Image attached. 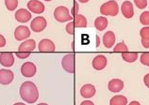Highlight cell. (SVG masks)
<instances>
[{"mask_svg":"<svg viewBox=\"0 0 149 105\" xmlns=\"http://www.w3.org/2000/svg\"><path fill=\"white\" fill-rule=\"evenodd\" d=\"M95 93H96L95 86L91 84H86L80 88V95L82 96V98L91 99L95 95Z\"/></svg>","mask_w":149,"mask_h":105,"instance_id":"13","label":"cell"},{"mask_svg":"<svg viewBox=\"0 0 149 105\" xmlns=\"http://www.w3.org/2000/svg\"><path fill=\"white\" fill-rule=\"evenodd\" d=\"M79 3H82V4H85V3H88L90 0H77Z\"/></svg>","mask_w":149,"mask_h":105,"instance_id":"37","label":"cell"},{"mask_svg":"<svg viewBox=\"0 0 149 105\" xmlns=\"http://www.w3.org/2000/svg\"><path fill=\"white\" fill-rule=\"evenodd\" d=\"M80 105H95V103H93L92 100H84V102H82L80 103Z\"/></svg>","mask_w":149,"mask_h":105,"instance_id":"34","label":"cell"},{"mask_svg":"<svg viewBox=\"0 0 149 105\" xmlns=\"http://www.w3.org/2000/svg\"><path fill=\"white\" fill-rule=\"evenodd\" d=\"M74 22H70L69 24L66 25L65 27V30H66V32H67L68 34L70 35H73L74 34Z\"/></svg>","mask_w":149,"mask_h":105,"instance_id":"29","label":"cell"},{"mask_svg":"<svg viewBox=\"0 0 149 105\" xmlns=\"http://www.w3.org/2000/svg\"><path fill=\"white\" fill-rule=\"evenodd\" d=\"M61 66L63 69L68 73H73L74 71V56L72 54H65L62 57Z\"/></svg>","mask_w":149,"mask_h":105,"instance_id":"8","label":"cell"},{"mask_svg":"<svg viewBox=\"0 0 149 105\" xmlns=\"http://www.w3.org/2000/svg\"><path fill=\"white\" fill-rule=\"evenodd\" d=\"M143 83H144V84H146V86H147L149 88V73H147L146 75H144Z\"/></svg>","mask_w":149,"mask_h":105,"instance_id":"33","label":"cell"},{"mask_svg":"<svg viewBox=\"0 0 149 105\" xmlns=\"http://www.w3.org/2000/svg\"><path fill=\"white\" fill-rule=\"evenodd\" d=\"M121 11L125 18L131 19L134 16V8L130 1H125L121 6Z\"/></svg>","mask_w":149,"mask_h":105,"instance_id":"14","label":"cell"},{"mask_svg":"<svg viewBox=\"0 0 149 105\" xmlns=\"http://www.w3.org/2000/svg\"><path fill=\"white\" fill-rule=\"evenodd\" d=\"M20 97L24 102L27 103H35L39 99V90L33 82H24L19 89Z\"/></svg>","mask_w":149,"mask_h":105,"instance_id":"1","label":"cell"},{"mask_svg":"<svg viewBox=\"0 0 149 105\" xmlns=\"http://www.w3.org/2000/svg\"><path fill=\"white\" fill-rule=\"evenodd\" d=\"M77 11H78V4H77V2H74V3L73 10H72V14L76 16L77 14H78V13H77Z\"/></svg>","mask_w":149,"mask_h":105,"instance_id":"31","label":"cell"},{"mask_svg":"<svg viewBox=\"0 0 149 105\" xmlns=\"http://www.w3.org/2000/svg\"><path fill=\"white\" fill-rule=\"evenodd\" d=\"M26 7L30 12L35 14H42L45 10L44 3L39 1V0H29L26 4Z\"/></svg>","mask_w":149,"mask_h":105,"instance_id":"6","label":"cell"},{"mask_svg":"<svg viewBox=\"0 0 149 105\" xmlns=\"http://www.w3.org/2000/svg\"><path fill=\"white\" fill-rule=\"evenodd\" d=\"M36 72H37V67L32 62H25V63L21 66L22 75L24 77H26V78L33 77L36 74Z\"/></svg>","mask_w":149,"mask_h":105,"instance_id":"7","label":"cell"},{"mask_svg":"<svg viewBox=\"0 0 149 105\" xmlns=\"http://www.w3.org/2000/svg\"><path fill=\"white\" fill-rule=\"evenodd\" d=\"M38 50L40 52H54L56 50L54 42L49 38H44L38 44Z\"/></svg>","mask_w":149,"mask_h":105,"instance_id":"11","label":"cell"},{"mask_svg":"<svg viewBox=\"0 0 149 105\" xmlns=\"http://www.w3.org/2000/svg\"><path fill=\"white\" fill-rule=\"evenodd\" d=\"M108 63V60H107V57L103 54H98L96 56L95 58L93 59L92 62V65H93V68L95 69V71H102L106 68Z\"/></svg>","mask_w":149,"mask_h":105,"instance_id":"10","label":"cell"},{"mask_svg":"<svg viewBox=\"0 0 149 105\" xmlns=\"http://www.w3.org/2000/svg\"><path fill=\"white\" fill-rule=\"evenodd\" d=\"M124 86H125L124 82L120 79H117V78L111 80L108 84L109 90L111 92H113V93H118L120 91H122Z\"/></svg>","mask_w":149,"mask_h":105,"instance_id":"15","label":"cell"},{"mask_svg":"<svg viewBox=\"0 0 149 105\" xmlns=\"http://www.w3.org/2000/svg\"><path fill=\"white\" fill-rule=\"evenodd\" d=\"M0 64L6 68L11 67L14 64V56L11 53L0 54Z\"/></svg>","mask_w":149,"mask_h":105,"instance_id":"16","label":"cell"},{"mask_svg":"<svg viewBox=\"0 0 149 105\" xmlns=\"http://www.w3.org/2000/svg\"><path fill=\"white\" fill-rule=\"evenodd\" d=\"M140 36L142 38V45L143 48H149V26H144L140 30Z\"/></svg>","mask_w":149,"mask_h":105,"instance_id":"19","label":"cell"},{"mask_svg":"<svg viewBox=\"0 0 149 105\" xmlns=\"http://www.w3.org/2000/svg\"><path fill=\"white\" fill-rule=\"evenodd\" d=\"M115 40H116V37L114 32L112 31H108L106 32L103 36V44L107 49H111L112 48V46L115 44Z\"/></svg>","mask_w":149,"mask_h":105,"instance_id":"18","label":"cell"},{"mask_svg":"<svg viewBox=\"0 0 149 105\" xmlns=\"http://www.w3.org/2000/svg\"><path fill=\"white\" fill-rule=\"evenodd\" d=\"M113 51H114V52L127 53V52H128V48H127V44H125L124 41H122V42H119V43H117L114 46V48H113Z\"/></svg>","mask_w":149,"mask_h":105,"instance_id":"25","label":"cell"},{"mask_svg":"<svg viewBox=\"0 0 149 105\" xmlns=\"http://www.w3.org/2000/svg\"><path fill=\"white\" fill-rule=\"evenodd\" d=\"M100 44V40H99V37L96 36V47H98Z\"/></svg>","mask_w":149,"mask_h":105,"instance_id":"36","label":"cell"},{"mask_svg":"<svg viewBox=\"0 0 149 105\" xmlns=\"http://www.w3.org/2000/svg\"><path fill=\"white\" fill-rule=\"evenodd\" d=\"M128 105H141V103L139 102H137V100H133V102H131Z\"/></svg>","mask_w":149,"mask_h":105,"instance_id":"35","label":"cell"},{"mask_svg":"<svg viewBox=\"0 0 149 105\" xmlns=\"http://www.w3.org/2000/svg\"><path fill=\"white\" fill-rule=\"evenodd\" d=\"M35 48H36V41L29 38V40H26L25 41H23L19 45L18 51L20 53H24V52L27 53V52H32Z\"/></svg>","mask_w":149,"mask_h":105,"instance_id":"17","label":"cell"},{"mask_svg":"<svg viewBox=\"0 0 149 105\" xmlns=\"http://www.w3.org/2000/svg\"><path fill=\"white\" fill-rule=\"evenodd\" d=\"M31 35L29 28L26 25H19L14 30V38L18 41L27 40Z\"/></svg>","mask_w":149,"mask_h":105,"instance_id":"5","label":"cell"},{"mask_svg":"<svg viewBox=\"0 0 149 105\" xmlns=\"http://www.w3.org/2000/svg\"><path fill=\"white\" fill-rule=\"evenodd\" d=\"M30 56V53H17L16 54V56L19 57V58H21V59H25V58L26 57H29Z\"/></svg>","mask_w":149,"mask_h":105,"instance_id":"30","label":"cell"},{"mask_svg":"<svg viewBox=\"0 0 149 105\" xmlns=\"http://www.w3.org/2000/svg\"><path fill=\"white\" fill-rule=\"evenodd\" d=\"M4 1L7 10L10 11H13L18 6V0H4Z\"/></svg>","mask_w":149,"mask_h":105,"instance_id":"24","label":"cell"},{"mask_svg":"<svg viewBox=\"0 0 149 105\" xmlns=\"http://www.w3.org/2000/svg\"><path fill=\"white\" fill-rule=\"evenodd\" d=\"M6 38H4V36L3 35H1L0 34V48H3L4 46L6 45Z\"/></svg>","mask_w":149,"mask_h":105,"instance_id":"32","label":"cell"},{"mask_svg":"<svg viewBox=\"0 0 149 105\" xmlns=\"http://www.w3.org/2000/svg\"><path fill=\"white\" fill-rule=\"evenodd\" d=\"M45 1H46V2H49V1H51V0H45Z\"/></svg>","mask_w":149,"mask_h":105,"instance_id":"40","label":"cell"},{"mask_svg":"<svg viewBox=\"0 0 149 105\" xmlns=\"http://www.w3.org/2000/svg\"><path fill=\"white\" fill-rule=\"evenodd\" d=\"M139 54L138 53H123L122 54V58L125 61L128 62V63H133L137 60Z\"/></svg>","mask_w":149,"mask_h":105,"instance_id":"23","label":"cell"},{"mask_svg":"<svg viewBox=\"0 0 149 105\" xmlns=\"http://www.w3.org/2000/svg\"><path fill=\"white\" fill-rule=\"evenodd\" d=\"M74 25L76 27H79V28H85L87 26V19L82 14H77L74 16Z\"/></svg>","mask_w":149,"mask_h":105,"instance_id":"22","label":"cell"},{"mask_svg":"<svg viewBox=\"0 0 149 105\" xmlns=\"http://www.w3.org/2000/svg\"><path fill=\"white\" fill-rule=\"evenodd\" d=\"M14 79V73L10 69H0V84L3 85L10 84Z\"/></svg>","mask_w":149,"mask_h":105,"instance_id":"9","label":"cell"},{"mask_svg":"<svg viewBox=\"0 0 149 105\" xmlns=\"http://www.w3.org/2000/svg\"><path fill=\"white\" fill-rule=\"evenodd\" d=\"M108 25H109V21L105 16H99L95 20V27L98 31L105 30L107 28Z\"/></svg>","mask_w":149,"mask_h":105,"instance_id":"20","label":"cell"},{"mask_svg":"<svg viewBox=\"0 0 149 105\" xmlns=\"http://www.w3.org/2000/svg\"><path fill=\"white\" fill-rule=\"evenodd\" d=\"M119 12V6L115 0H109L102 4L100 7V13L104 16H116Z\"/></svg>","mask_w":149,"mask_h":105,"instance_id":"2","label":"cell"},{"mask_svg":"<svg viewBox=\"0 0 149 105\" xmlns=\"http://www.w3.org/2000/svg\"><path fill=\"white\" fill-rule=\"evenodd\" d=\"M109 105H127V98L123 95H116L109 100Z\"/></svg>","mask_w":149,"mask_h":105,"instance_id":"21","label":"cell"},{"mask_svg":"<svg viewBox=\"0 0 149 105\" xmlns=\"http://www.w3.org/2000/svg\"><path fill=\"white\" fill-rule=\"evenodd\" d=\"M140 23L146 26L149 25V11H143L140 15Z\"/></svg>","mask_w":149,"mask_h":105,"instance_id":"26","label":"cell"},{"mask_svg":"<svg viewBox=\"0 0 149 105\" xmlns=\"http://www.w3.org/2000/svg\"><path fill=\"white\" fill-rule=\"evenodd\" d=\"M15 20L19 23H27L32 17L31 12L26 9H20L15 12Z\"/></svg>","mask_w":149,"mask_h":105,"instance_id":"12","label":"cell"},{"mask_svg":"<svg viewBox=\"0 0 149 105\" xmlns=\"http://www.w3.org/2000/svg\"><path fill=\"white\" fill-rule=\"evenodd\" d=\"M140 61L143 65L149 67V53L143 54L142 56H140Z\"/></svg>","mask_w":149,"mask_h":105,"instance_id":"28","label":"cell"},{"mask_svg":"<svg viewBox=\"0 0 149 105\" xmlns=\"http://www.w3.org/2000/svg\"><path fill=\"white\" fill-rule=\"evenodd\" d=\"M135 6L140 10H143L147 7V0H134Z\"/></svg>","mask_w":149,"mask_h":105,"instance_id":"27","label":"cell"},{"mask_svg":"<svg viewBox=\"0 0 149 105\" xmlns=\"http://www.w3.org/2000/svg\"><path fill=\"white\" fill-rule=\"evenodd\" d=\"M13 105H26L25 103H22V102H16V103H14Z\"/></svg>","mask_w":149,"mask_h":105,"instance_id":"38","label":"cell"},{"mask_svg":"<svg viewBox=\"0 0 149 105\" xmlns=\"http://www.w3.org/2000/svg\"><path fill=\"white\" fill-rule=\"evenodd\" d=\"M37 105H48V104H46V103H39Z\"/></svg>","mask_w":149,"mask_h":105,"instance_id":"39","label":"cell"},{"mask_svg":"<svg viewBox=\"0 0 149 105\" xmlns=\"http://www.w3.org/2000/svg\"><path fill=\"white\" fill-rule=\"evenodd\" d=\"M46 25H47L46 19L42 16H38L31 21L30 29L32 31H34V32H36V33H40L42 30H45Z\"/></svg>","mask_w":149,"mask_h":105,"instance_id":"4","label":"cell"},{"mask_svg":"<svg viewBox=\"0 0 149 105\" xmlns=\"http://www.w3.org/2000/svg\"><path fill=\"white\" fill-rule=\"evenodd\" d=\"M54 18L58 23H66L73 20V16L65 6H58L55 9Z\"/></svg>","mask_w":149,"mask_h":105,"instance_id":"3","label":"cell"}]
</instances>
